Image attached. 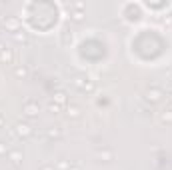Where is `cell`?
Instances as JSON below:
<instances>
[{
    "mask_svg": "<svg viewBox=\"0 0 172 170\" xmlns=\"http://www.w3.org/2000/svg\"><path fill=\"white\" fill-rule=\"evenodd\" d=\"M18 132H20V134H28V126H18Z\"/></svg>",
    "mask_w": 172,
    "mask_h": 170,
    "instance_id": "cell-1",
    "label": "cell"
}]
</instances>
